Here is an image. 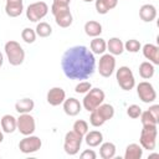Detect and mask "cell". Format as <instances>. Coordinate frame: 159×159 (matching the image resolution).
Here are the masks:
<instances>
[{"label":"cell","instance_id":"cell-1","mask_svg":"<svg viewBox=\"0 0 159 159\" xmlns=\"http://www.w3.org/2000/svg\"><path fill=\"white\" fill-rule=\"evenodd\" d=\"M61 67L67 78L83 81L94 73L96 58L86 46L77 45L65 51L61 58Z\"/></svg>","mask_w":159,"mask_h":159},{"label":"cell","instance_id":"cell-2","mask_svg":"<svg viewBox=\"0 0 159 159\" xmlns=\"http://www.w3.org/2000/svg\"><path fill=\"white\" fill-rule=\"evenodd\" d=\"M113 116H114V108H113V106L112 104H108V103H102L96 109H93L91 112L89 123L93 127H101L107 120L112 119Z\"/></svg>","mask_w":159,"mask_h":159},{"label":"cell","instance_id":"cell-3","mask_svg":"<svg viewBox=\"0 0 159 159\" xmlns=\"http://www.w3.org/2000/svg\"><path fill=\"white\" fill-rule=\"evenodd\" d=\"M5 55L11 66H20L25 60V51L17 41L10 40L5 43Z\"/></svg>","mask_w":159,"mask_h":159},{"label":"cell","instance_id":"cell-4","mask_svg":"<svg viewBox=\"0 0 159 159\" xmlns=\"http://www.w3.org/2000/svg\"><path fill=\"white\" fill-rule=\"evenodd\" d=\"M104 98H106V94L101 88H91L87 93H84V97L82 101V107L86 111L92 112L99 104L103 103Z\"/></svg>","mask_w":159,"mask_h":159},{"label":"cell","instance_id":"cell-5","mask_svg":"<svg viewBox=\"0 0 159 159\" xmlns=\"http://www.w3.org/2000/svg\"><path fill=\"white\" fill-rule=\"evenodd\" d=\"M116 78L119 84V87L123 91H130L135 86V78L132 72V70L128 66H120L116 71Z\"/></svg>","mask_w":159,"mask_h":159},{"label":"cell","instance_id":"cell-6","mask_svg":"<svg viewBox=\"0 0 159 159\" xmlns=\"http://www.w3.org/2000/svg\"><path fill=\"white\" fill-rule=\"evenodd\" d=\"M158 125H149V127H143L142 132H140V138H139V143L140 147L143 149L147 150H154L155 145H157V130Z\"/></svg>","mask_w":159,"mask_h":159},{"label":"cell","instance_id":"cell-7","mask_svg":"<svg viewBox=\"0 0 159 159\" xmlns=\"http://www.w3.org/2000/svg\"><path fill=\"white\" fill-rule=\"evenodd\" d=\"M82 140H83V137H81L76 132H73V130L67 132L65 135V142H63V149H65L66 154L76 155L81 149Z\"/></svg>","mask_w":159,"mask_h":159},{"label":"cell","instance_id":"cell-8","mask_svg":"<svg viewBox=\"0 0 159 159\" xmlns=\"http://www.w3.org/2000/svg\"><path fill=\"white\" fill-rule=\"evenodd\" d=\"M48 12V6L45 1H36L27 6L26 9V17L31 22H37L43 19Z\"/></svg>","mask_w":159,"mask_h":159},{"label":"cell","instance_id":"cell-9","mask_svg":"<svg viewBox=\"0 0 159 159\" xmlns=\"http://www.w3.org/2000/svg\"><path fill=\"white\" fill-rule=\"evenodd\" d=\"M16 129L22 134V135H30L35 132L36 129V123L35 118L30 113H22L16 118Z\"/></svg>","mask_w":159,"mask_h":159},{"label":"cell","instance_id":"cell-10","mask_svg":"<svg viewBox=\"0 0 159 159\" xmlns=\"http://www.w3.org/2000/svg\"><path fill=\"white\" fill-rule=\"evenodd\" d=\"M116 70V58L111 53H103L98 62V72L102 77H111Z\"/></svg>","mask_w":159,"mask_h":159},{"label":"cell","instance_id":"cell-11","mask_svg":"<svg viewBox=\"0 0 159 159\" xmlns=\"http://www.w3.org/2000/svg\"><path fill=\"white\" fill-rule=\"evenodd\" d=\"M137 94L143 103H153L157 99V92L152 83L143 81L137 84Z\"/></svg>","mask_w":159,"mask_h":159},{"label":"cell","instance_id":"cell-12","mask_svg":"<svg viewBox=\"0 0 159 159\" xmlns=\"http://www.w3.org/2000/svg\"><path fill=\"white\" fill-rule=\"evenodd\" d=\"M42 145V142L39 137L36 135H25V138H22L19 143V149L21 153L24 154H31V153H36Z\"/></svg>","mask_w":159,"mask_h":159},{"label":"cell","instance_id":"cell-13","mask_svg":"<svg viewBox=\"0 0 159 159\" xmlns=\"http://www.w3.org/2000/svg\"><path fill=\"white\" fill-rule=\"evenodd\" d=\"M46 99H47V103L50 106H53V107L60 106L66 99V92L61 87H52L51 89H48Z\"/></svg>","mask_w":159,"mask_h":159},{"label":"cell","instance_id":"cell-14","mask_svg":"<svg viewBox=\"0 0 159 159\" xmlns=\"http://www.w3.org/2000/svg\"><path fill=\"white\" fill-rule=\"evenodd\" d=\"M24 11V0H6L5 12L10 17H17Z\"/></svg>","mask_w":159,"mask_h":159},{"label":"cell","instance_id":"cell-15","mask_svg":"<svg viewBox=\"0 0 159 159\" xmlns=\"http://www.w3.org/2000/svg\"><path fill=\"white\" fill-rule=\"evenodd\" d=\"M62 104H63V111H65V113H66L67 116H70V117L77 116V114L81 112V109H82V104L80 103V101L76 99V98H73V97L66 98Z\"/></svg>","mask_w":159,"mask_h":159},{"label":"cell","instance_id":"cell-16","mask_svg":"<svg viewBox=\"0 0 159 159\" xmlns=\"http://www.w3.org/2000/svg\"><path fill=\"white\" fill-rule=\"evenodd\" d=\"M143 56L149 60L150 63L153 65H159V47L153 43H145L142 47Z\"/></svg>","mask_w":159,"mask_h":159},{"label":"cell","instance_id":"cell-17","mask_svg":"<svg viewBox=\"0 0 159 159\" xmlns=\"http://www.w3.org/2000/svg\"><path fill=\"white\" fill-rule=\"evenodd\" d=\"M55 21L56 24L60 26V27H70L72 25V21H73V16L70 11V9H65V10H61L58 12H56L55 15Z\"/></svg>","mask_w":159,"mask_h":159},{"label":"cell","instance_id":"cell-18","mask_svg":"<svg viewBox=\"0 0 159 159\" xmlns=\"http://www.w3.org/2000/svg\"><path fill=\"white\" fill-rule=\"evenodd\" d=\"M139 17L144 22H152L157 17V9L152 4H144L139 9Z\"/></svg>","mask_w":159,"mask_h":159},{"label":"cell","instance_id":"cell-19","mask_svg":"<svg viewBox=\"0 0 159 159\" xmlns=\"http://www.w3.org/2000/svg\"><path fill=\"white\" fill-rule=\"evenodd\" d=\"M118 5V0H96L94 7L98 14L106 15Z\"/></svg>","mask_w":159,"mask_h":159},{"label":"cell","instance_id":"cell-20","mask_svg":"<svg viewBox=\"0 0 159 159\" xmlns=\"http://www.w3.org/2000/svg\"><path fill=\"white\" fill-rule=\"evenodd\" d=\"M107 50L109 51L111 55L113 56H118V55H122L123 51H124V43L118 37H112L108 40L107 42Z\"/></svg>","mask_w":159,"mask_h":159},{"label":"cell","instance_id":"cell-21","mask_svg":"<svg viewBox=\"0 0 159 159\" xmlns=\"http://www.w3.org/2000/svg\"><path fill=\"white\" fill-rule=\"evenodd\" d=\"M83 139L88 147L94 148V147H98L103 142V134L99 130H91L84 134Z\"/></svg>","mask_w":159,"mask_h":159},{"label":"cell","instance_id":"cell-22","mask_svg":"<svg viewBox=\"0 0 159 159\" xmlns=\"http://www.w3.org/2000/svg\"><path fill=\"white\" fill-rule=\"evenodd\" d=\"M1 124V129L4 133H14L16 130V118L11 114H5L1 117L0 120Z\"/></svg>","mask_w":159,"mask_h":159},{"label":"cell","instance_id":"cell-23","mask_svg":"<svg viewBox=\"0 0 159 159\" xmlns=\"http://www.w3.org/2000/svg\"><path fill=\"white\" fill-rule=\"evenodd\" d=\"M89 48L93 55H103L107 51V42H106V40H103L99 36L93 37V40H91Z\"/></svg>","mask_w":159,"mask_h":159},{"label":"cell","instance_id":"cell-24","mask_svg":"<svg viewBox=\"0 0 159 159\" xmlns=\"http://www.w3.org/2000/svg\"><path fill=\"white\" fill-rule=\"evenodd\" d=\"M142 155H143V148L140 147V144L132 143L127 145L124 159H140Z\"/></svg>","mask_w":159,"mask_h":159},{"label":"cell","instance_id":"cell-25","mask_svg":"<svg viewBox=\"0 0 159 159\" xmlns=\"http://www.w3.org/2000/svg\"><path fill=\"white\" fill-rule=\"evenodd\" d=\"M84 32L89 37H98L102 34V25L98 21L89 20L84 24Z\"/></svg>","mask_w":159,"mask_h":159},{"label":"cell","instance_id":"cell-26","mask_svg":"<svg viewBox=\"0 0 159 159\" xmlns=\"http://www.w3.org/2000/svg\"><path fill=\"white\" fill-rule=\"evenodd\" d=\"M35 107V102L31 98H22L15 103V111L19 114L22 113H30Z\"/></svg>","mask_w":159,"mask_h":159},{"label":"cell","instance_id":"cell-27","mask_svg":"<svg viewBox=\"0 0 159 159\" xmlns=\"http://www.w3.org/2000/svg\"><path fill=\"white\" fill-rule=\"evenodd\" d=\"M99 155L102 159H112L116 155V145L111 142L101 143L99 144Z\"/></svg>","mask_w":159,"mask_h":159},{"label":"cell","instance_id":"cell-28","mask_svg":"<svg viewBox=\"0 0 159 159\" xmlns=\"http://www.w3.org/2000/svg\"><path fill=\"white\" fill-rule=\"evenodd\" d=\"M154 72H155V68H154V65L150 63L149 61H144L139 65V75L144 80H149L154 76Z\"/></svg>","mask_w":159,"mask_h":159},{"label":"cell","instance_id":"cell-29","mask_svg":"<svg viewBox=\"0 0 159 159\" xmlns=\"http://www.w3.org/2000/svg\"><path fill=\"white\" fill-rule=\"evenodd\" d=\"M35 32H36V35L40 36V37H48V36L52 34V27H51L50 24L42 21V22H39V24L36 25Z\"/></svg>","mask_w":159,"mask_h":159},{"label":"cell","instance_id":"cell-30","mask_svg":"<svg viewBox=\"0 0 159 159\" xmlns=\"http://www.w3.org/2000/svg\"><path fill=\"white\" fill-rule=\"evenodd\" d=\"M72 130L76 132L77 134H80L81 137H84V134L88 132V123L83 119H78L73 123V127H72Z\"/></svg>","mask_w":159,"mask_h":159},{"label":"cell","instance_id":"cell-31","mask_svg":"<svg viewBox=\"0 0 159 159\" xmlns=\"http://www.w3.org/2000/svg\"><path fill=\"white\" fill-rule=\"evenodd\" d=\"M70 2H71V0H52V6H51L52 15H55L56 12H58L61 10L70 9Z\"/></svg>","mask_w":159,"mask_h":159},{"label":"cell","instance_id":"cell-32","mask_svg":"<svg viewBox=\"0 0 159 159\" xmlns=\"http://www.w3.org/2000/svg\"><path fill=\"white\" fill-rule=\"evenodd\" d=\"M36 32L35 30L30 29V27H25L22 31H21V39L26 42V43H34L35 40H36Z\"/></svg>","mask_w":159,"mask_h":159},{"label":"cell","instance_id":"cell-33","mask_svg":"<svg viewBox=\"0 0 159 159\" xmlns=\"http://www.w3.org/2000/svg\"><path fill=\"white\" fill-rule=\"evenodd\" d=\"M142 48V45L138 40L135 39H130L128 40L125 43H124V50L128 51V52H132V53H137L139 50Z\"/></svg>","mask_w":159,"mask_h":159},{"label":"cell","instance_id":"cell-34","mask_svg":"<svg viewBox=\"0 0 159 159\" xmlns=\"http://www.w3.org/2000/svg\"><path fill=\"white\" fill-rule=\"evenodd\" d=\"M140 120H142V125L143 127H149V125H158V120H155L152 114L148 111L142 112L140 114Z\"/></svg>","mask_w":159,"mask_h":159},{"label":"cell","instance_id":"cell-35","mask_svg":"<svg viewBox=\"0 0 159 159\" xmlns=\"http://www.w3.org/2000/svg\"><path fill=\"white\" fill-rule=\"evenodd\" d=\"M91 88H92L91 82L83 80V81H80V83L76 84V87H75V92L78 93V94H83V93H87Z\"/></svg>","mask_w":159,"mask_h":159},{"label":"cell","instance_id":"cell-36","mask_svg":"<svg viewBox=\"0 0 159 159\" xmlns=\"http://www.w3.org/2000/svg\"><path fill=\"white\" fill-rule=\"evenodd\" d=\"M127 114L128 117L135 119V118H139L140 114H142V108L138 106V104H130L128 108H127Z\"/></svg>","mask_w":159,"mask_h":159},{"label":"cell","instance_id":"cell-37","mask_svg":"<svg viewBox=\"0 0 159 159\" xmlns=\"http://www.w3.org/2000/svg\"><path fill=\"white\" fill-rule=\"evenodd\" d=\"M80 157H81L82 159H96V158H97V154H96V152L92 150V149H86V150H83V152L81 153Z\"/></svg>","mask_w":159,"mask_h":159},{"label":"cell","instance_id":"cell-38","mask_svg":"<svg viewBox=\"0 0 159 159\" xmlns=\"http://www.w3.org/2000/svg\"><path fill=\"white\" fill-rule=\"evenodd\" d=\"M147 111L152 114V117H153L155 120L159 122V104H153V106H150L149 109H147Z\"/></svg>","mask_w":159,"mask_h":159},{"label":"cell","instance_id":"cell-39","mask_svg":"<svg viewBox=\"0 0 159 159\" xmlns=\"http://www.w3.org/2000/svg\"><path fill=\"white\" fill-rule=\"evenodd\" d=\"M2 63H4V56H2V53L0 52V67L2 66Z\"/></svg>","mask_w":159,"mask_h":159},{"label":"cell","instance_id":"cell-40","mask_svg":"<svg viewBox=\"0 0 159 159\" xmlns=\"http://www.w3.org/2000/svg\"><path fill=\"white\" fill-rule=\"evenodd\" d=\"M4 140V133H2V129H0V143Z\"/></svg>","mask_w":159,"mask_h":159},{"label":"cell","instance_id":"cell-41","mask_svg":"<svg viewBox=\"0 0 159 159\" xmlns=\"http://www.w3.org/2000/svg\"><path fill=\"white\" fill-rule=\"evenodd\" d=\"M84 2H91V1H93V0H83Z\"/></svg>","mask_w":159,"mask_h":159}]
</instances>
